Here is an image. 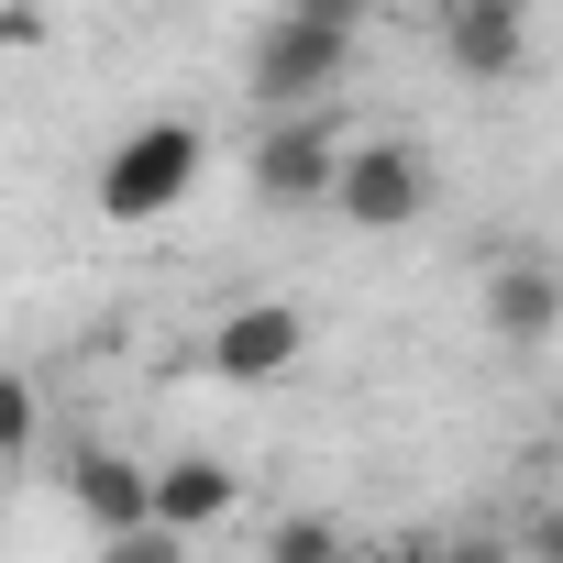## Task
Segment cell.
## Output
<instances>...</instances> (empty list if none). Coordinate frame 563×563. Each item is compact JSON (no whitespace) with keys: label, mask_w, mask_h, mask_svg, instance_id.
Segmentation results:
<instances>
[{"label":"cell","mask_w":563,"mask_h":563,"mask_svg":"<svg viewBox=\"0 0 563 563\" xmlns=\"http://www.w3.org/2000/svg\"><path fill=\"white\" fill-rule=\"evenodd\" d=\"M243 508V475L221 464V453H177V464H155V519L166 530H221Z\"/></svg>","instance_id":"9c48e42d"},{"label":"cell","mask_w":563,"mask_h":563,"mask_svg":"<svg viewBox=\"0 0 563 563\" xmlns=\"http://www.w3.org/2000/svg\"><path fill=\"white\" fill-rule=\"evenodd\" d=\"M265 563H354V552H343V530H332V519H310V508H288V519L265 530Z\"/></svg>","instance_id":"30bf717a"},{"label":"cell","mask_w":563,"mask_h":563,"mask_svg":"<svg viewBox=\"0 0 563 563\" xmlns=\"http://www.w3.org/2000/svg\"><path fill=\"white\" fill-rule=\"evenodd\" d=\"M343 122H332V100L321 111H265L254 122V155H243V177H254V199H276V210H332V177H343Z\"/></svg>","instance_id":"3957f363"},{"label":"cell","mask_w":563,"mask_h":563,"mask_svg":"<svg viewBox=\"0 0 563 563\" xmlns=\"http://www.w3.org/2000/svg\"><path fill=\"white\" fill-rule=\"evenodd\" d=\"M519 563H563V508H530L519 519Z\"/></svg>","instance_id":"8fae6325"},{"label":"cell","mask_w":563,"mask_h":563,"mask_svg":"<svg viewBox=\"0 0 563 563\" xmlns=\"http://www.w3.org/2000/svg\"><path fill=\"white\" fill-rule=\"evenodd\" d=\"M332 210L354 232H409L431 210V155L409 133H354L343 144V177H332Z\"/></svg>","instance_id":"277c9868"},{"label":"cell","mask_w":563,"mask_h":563,"mask_svg":"<svg viewBox=\"0 0 563 563\" xmlns=\"http://www.w3.org/2000/svg\"><path fill=\"white\" fill-rule=\"evenodd\" d=\"M100 563H111V552H100Z\"/></svg>","instance_id":"9a60e30c"},{"label":"cell","mask_w":563,"mask_h":563,"mask_svg":"<svg viewBox=\"0 0 563 563\" xmlns=\"http://www.w3.org/2000/svg\"><path fill=\"white\" fill-rule=\"evenodd\" d=\"M299 354H310V321H299L288 299H243V310H221V332H210V376H232V387L288 376Z\"/></svg>","instance_id":"52a82bcc"},{"label":"cell","mask_w":563,"mask_h":563,"mask_svg":"<svg viewBox=\"0 0 563 563\" xmlns=\"http://www.w3.org/2000/svg\"><path fill=\"white\" fill-rule=\"evenodd\" d=\"M343 78H354V23H321V12H276L243 56L254 111H321Z\"/></svg>","instance_id":"6da1fadb"},{"label":"cell","mask_w":563,"mask_h":563,"mask_svg":"<svg viewBox=\"0 0 563 563\" xmlns=\"http://www.w3.org/2000/svg\"><path fill=\"white\" fill-rule=\"evenodd\" d=\"M199 155H210L199 122H177V111H166V122H133V133L100 155V221H122V232H133V221H166V210L199 188Z\"/></svg>","instance_id":"7a4b0ae2"},{"label":"cell","mask_w":563,"mask_h":563,"mask_svg":"<svg viewBox=\"0 0 563 563\" xmlns=\"http://www.w3.org/2000/svg\"><path fill=\"white\" fill-rule=\"evenodd\" d=\"M67 497L122 541V530H155V464H133V453H78L67 464Z\"/></svg>","instance_id":"ba28073f"},{"label":"cell","mask_w":563,"mask_h":563,"mask_svg":"<svg viewBox=\"0 0 563 563\" xmlns=\"http://www.w3.org/2000/svg\"><path fill=\"white\" fill-rule=\"evenodd\" d=\"M387 563H464V541H398Z\"/></svg>","instance_id":"5bb4252c"},{"label":"cell","mask_w":563,"mask_h":563,"mask_svg":"<svg viewBox=\"0 0 563 563\" xmlns=\"http://www.w3.org/2000/svg\"><path fill=\"white\" fill-rule=\"evenodd\" d=\"M486 332H497L508 354H541V343L563 332V265H552V254L519 243V254L486 265Z\"/></svg>","instance_id":"8992f818"},{"label":"cell","mask_w":563,"mask_h":563,"mask_svg":"<svg viewBox=\"0 0 563 563\" xmlns=\"http://www.w3.org/2000/svg\"><path fill=\"white\" fill-rule=\"evenodd\" d=\"M288 12H321V23H354V34H365V12H376V0H288Z\"/></svg>","instance_id":"4fadbf2b"},{"label":"cell","mask_w":563,"mask_h":563,"mask_svg":"<svg viewBox=\"0 0 563 563\" xmlns=\"http://www.w3.org/2000/svg\"><path fill=\"white\" fill-rule=\"evenodd\" d=\"M442 67L475 89H508L530 67V0H442Z\"/></svg>","instance_id":"5b68a950"},{"label":"cell","mask_w":563,"mask_h":563,"mask_svg":"<svg viewBox=\"0 0 563 563\" xmlns=\"http://www.w3.org/2000/svg\"><path fill=\"white\" fill-rule=\"evenodd\" d=\"M0 442H34V387H23V376L0 387Z\"/></svg>","instance_id":"7c38bea8"}]
</instances>
